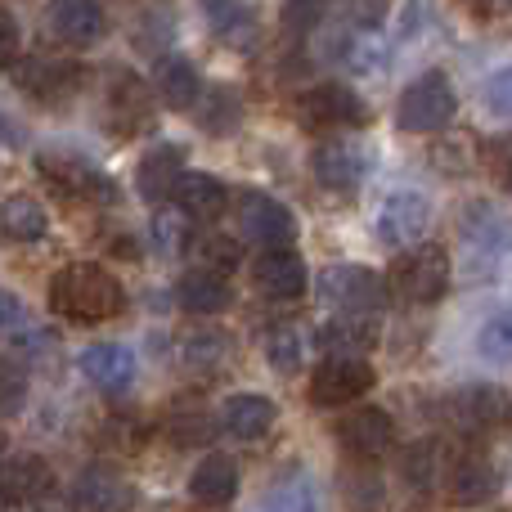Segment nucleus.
Segmentation results:
<instances>
[{"instance_id":"6e6552de","label":"nucleus","mask_w":512,"mask_h":512,"mask_svg":"<svg viewBox=\"0 0 512 512\" xmlns=\"http://www.w3.org/2000/svg\"><path fill=\"white\" fill-rule=\"evenodd\" d=\"M373 387V364L360 355H328L310 373V400L315 405H351Z\"/></svg>"},{"instance_id":"39448f33","label":"nucleus","mask_w":512,"mask_h":512,"mask_svg":"<svg viewBox=\"0 0 512 512\" xmlns=\"http://www.w3.org/2000/svg\"><path fill=\"white\" fill-rule=\"evenodd\" d=\"M297 117L301 126H315V131H355V126L369 122V108L355 90L324 81V86H310L297 99Z\"/></svg>"},{"instance_id":"5701e85b","label":"nucleus","mask_w":512,"mask_h":512,"mask_svg":"<svg viewBox=\"0 0 512 512\" xmlns=\"http://www.w3.org/2000/svg\"><path fill=\"white\" fill-rule=\"evenodd\" d=\"M153 95H158V104L167 108H194L198 95H203V77H198V68L189 59H180V54H162L158 68H153Z\"/></svg>"},{"instance_id":"a878e982","label":"nucleus","mask_w":512,"mask_h":512,"mask_svg":"<svg viewBox=\"0 0 512 512\" xmlns=\"http://www.w3.org/2000/svg\"><path fill=\"white\" fill-rule=\"evenodd\" d=\"M378 342V319L373 315H333L324 328H319V346L328 355H360Z\"/></svg>"},{"instance_id":"2f4dec72","label":"nucleus","mask_w":512,"mask_h":512,"mask_svg":"<svg viewBox=\"0 0 512 512\" xmlns=\"http://www.w3.org/2000/svg\"><path fill=\"white\" fill-rule=\"evenodd\" d=\"M265 360L274 373H297L306 364V333L297 324H274L265 333Z\"/></svg>"},{"instance_id":"a211bd4d","label":"nucleus","mask_w":512,"mask_h":512,"mask_svg":"<svg viewBox=\"0 0 512 512\" xmlns=\"http://www.w3.org/2000/svg\"><path fill=\"white\" fill-rule=\"evenodd\" d=\"M180 180H185V149H180V144H158L153 153H144L135 185H140L144 203L162 207V203H171V198H176Z\"/></svg>"},{"instance_id":"a19ab883","label":"nucleus","mask_w":512,"mask_h":512,"mask_svg":"<svg viewBox=\"0 0 512 512\" xmlns=\"http://www.w3.org/2000/svg\"><path fill=\"white\" fill-rule=\"evenodd\" d=\"M387 5H391V0H342V14L351 18L355 27H364V32H369V27H378L382 18H387Z\"/></svg>"},{"instance_id":"72a5a7b5","label":"nucleus","mask_w":512,"mask_h":512,"mask_svg":"<svg viewBox=\"0 0 512 512\" xmlns=\"http://www.w3.org/2000/svg\"><path fill=\"white\" fill-rule=\"evenodd\" d=\"M265 512H319L315 486H310L306 472H292V477L274 481L270 495H265Z\"/></svg>"},{"instance_id":"f8f14e48","label":"nucleus","mask_w":512,"mask_h":512,"mask_svg":"<svg viewBox=\"0 0 512 512\" xmlns=\"http://www.w3.org/2000/svg\"><path fill=\"white\" fill-rule=\"evenodd\" d=\"M427 221H432V203H427L418 189H396V194L382 198V212H378V239L387 248H405V243L423 239Z\"/></svg>"},{"instance_id":"dca6fc26","label":"nucleus","mask_w":512,"mask_h":512,"mask_svg":"<svg viewBox=\"0 0 512 512\" xmlns=\"http://www.w3.org/2000/svg\"><path fill=\"white\" fill-rule=\"evenodd\" d=\"M450 418L463 432H495L508 423V391L490 382H472L450 400Z\"/></svg>"},{"instance_id":"aec40b11","label":"nucleus","mask_w":512,"mask_h":512,"mask_svg":"<svg viewBox=\"0 0 512 512\" xmlns=\"http://www.w3.org/2000/svg\"><path fill=\"white\" fill-rule=\"evenodd\" d=\"M81 373H86L99 391L117 396V391H126L135 382V355L126 351L122 342H95L81 351Z\"/></svg>"},{"instance_id":"423d86ee","label":"nucleus","mask_w":512,"mask_h":512,"mask_svg":"<svg viewBox=\"0 0 512 512\" xmlns=\"http://www.w3.org/2000/svg\"><path fill=\"white\" fill-rule=\"evenodd\" d=\"M14 86L23 95L41 99V104H59L72 90L81 86V68L72 59H54V54H23V59L9 68Z\"/></svg>"},{"instance_id":"9b49d317","label":"nucleus","mask_w":512,"mask_h":512,"mask_svg":"<svg viewBox=\"0 0 512 512\" xmlns=\"http://www.w3.org/2000/svg\"><path fill=\"white\" fill-rule=\"evenodd\" d=\"M337 441H342L346 454L373 463V459H382V454L396 445V418H391L387 409H373V405L351 409V414L337 423Z\"/></svg>"},{"instance_id":"e433bc0d","label":"nucleus","mask_w":512,"mask_h":512,"mask_svg":"<svg viewBox=\"0 0 512 512\" xmlns=\"http://www.w3.org/2000/svg\"><path fill=\"white\" fill-rule=\"evenodd\" d=\"M239 122V95L230 86H216L212 95H203V126L212 135H230Z\"/></svg>"},{"instance_id":"37998d69","label":"nucleus","mask_w":512,"mask_h":512,"mask_svg":"<svg viewBox=\"0 0 512 512\" xmlns=\"http://www.w3.org/2000/svg\"><path fill=\"white\" fill-rule=\"evenodd\" d=\"M18 45H23V36H18L14 14L0 5V68H14L18 63Z\"/></svg>"},{"instance_id":"ddd939ff","label":"nucleus","mask_w":512,"mask_h":512,"mask_svg":"<svg viewBox=\"0 0 512 512\" xmlns=\"http://www.w3.org/2000/svg\"><path fill=\"white\" fill-rule=\"evenodd\" d=\"M310 171L333 194H355L364 185V176H369V158H364V149L355 140H324L315 149V158H310Z\"/></svg>"},{"instance_id":"1a4fd4ad","label":"nucleus","mask_w":512,"mask_h":512,"mask_svg":"<svg viewBox=\"0 0 512 512\" xmlns=\"http://www.w3.org/2000/svg\"><path fill=\"white\" fill-rule=\"evenodd\" d=\"M45 32L54 41L72 45V50H86V45L104 41L108 14L99 0H50L45 5Z\"/></svg>"},{"instance_id":"7c9ffc66","label":"nucleus","mask_w":512,"mask_h":512,"mask_svg":"<svg viewBox=\"0 0 512 512\" xmlns=\"http://www.w3.org/2000/svg\"><path fill=\"white\" fill-rule=\"evenodd\" d=\"M194 261H198V270H207V274H234L239 270V261H243V248H239V239L234 234H194Z\"/></svg>"},{"instance_id":"cd10ccee","label":"nucleus","mask_w":512,"mask_h":512,"mask_svg":"<svg viewBox=\"0 0 512 512\" xmlns=\"http://www.w3.org/2000/svg\"><path fill=\"white\" fill-rule=\"evenodd\" d=\"M230 283L221 279V274H207V270H189L185 279L176 283V301L180 310H189V315H221L225 306H230Z\"/></svg>"},{"instance_id":"c9c22d12","label":"nucleus","mask_w":512,"mask_h":512,"mask_svg":"<svg viewBox=\"0 0 512 512\" xmlns=\"http://www.w3.org/2000/svg\"><path fill=\"white\" fill-rule=\"evenodd\" d=\"M27 405V364L18 355H0V418Z\"/></svg>"},{"instance_id":"f704fd0d","label":"nucleus","mask_w":512,"mask_h":512,"mask_svg":"<svg viewBox=\"0 0 512 512\" xmlns=\"http://www.w3.org/2000/svg\"><path fill=\"white\" fill-rule=\"evenodd\" d=\"M328 5H333V0H283V14H279L283 36H292V41L310 36L319 23H324Z\"/></svg>"},{"instance_id":"ea45409f","label":"nucleus","mask_w":512,"mask_h":512,"mask_svg":"<svg viewBox=\"0 0 512 512\" xmlns=\"http://www.w3.org/2000/svg\"><path fill=\"white\" fill-rule=\"evenodd\" d=\"M153 234H158V248H162V252H185V248H194V239H189L185 216H180V212H158V221H153Z\"/></svg>"},{"instance_id":"c85d7f7f","label":"nucleus","mask_w":512,"mask_h":512,"mask_svg":"<svg viewBox=\"0 0 512 512\" xmlns=\"http://www.w3.org/2000/svg\"><path fill=\"white\" fill-rule=\"evenodd\" d=\"M50 230V216L32 194H9L0 203V234L9 243H41Z\"/></svg>"},{"instance_id":"49530a36","label":"nucleus","mask_w":512,"mask_h":512,"mask_svg":"<svg viewBox=\"0 0 512 512\" xmlns=\"http://www.w3.org/2000/svg\"><path fill=\"white\" fill-rule=\"evenodd\" d=\"M5 450H9V445H5V432H0V463H5Z\"/></svg>"},{"instance_id":"393cba45","label":"nucleus","mask_w":512,"mask_h":512,"mask_svg":"<svg viewBox=\"0 0 512 512\" xmlns=\"http://www.w3.org/2000/svg\"><path fill=\"white\" fill-rule=\"evenodd\" d=\"M274 418H279V409H274L265 396H252V391L230 396L221 405V427L234 436V441H261V436L274 427Z\"/></svg>"},{"instance_id":"2eb2a0df","label":"nucleus","mask_w":512,"mask_h":512,"mask_svg":"<svg viewBox=\"0 0 512 512\" xmlns=\"http://www.w3.org/2000/svg\"><path fill=\"white\" fill-rule=\"evenodd\" d=\"M36 171L50 185V194H59L63 203H90L95 194H108L104 176L95 167H86L81 158H59V153H41Z\"/></svg>"},{"instance_id":"f257e3e1","label":"nucleus","mask_w":512,"mask_h":512,"mask_svg":"<svg viewBox=\"0 0 512 512\" xmlns=\"http://www.w3.org/2000/svg\"><path fill=\"white\" fill-rule=\"evenodd\" d=\"M126 306L117 274L95 261H72L50 279V310L72 324H104Z\"/></svg>"},{"instance_id":"7ed1b4c3","label":"nucleus","mask_w":512,"mask_h":512,"mask_svg":"<svg viewBox=\"0 0 512 512\" xmlns=\"http://www.w3.org/2000/svg\"><path fill=\"white\" fill-rule=\"evenodd\" d=\"M319 292L328 306H337V315H373L378 319L387 310V283L369 265H328L319 274Z\"/></svg>"},{"instance_id":"f03ea898","label":"nucleus","mask_w":512,"mask_h":512,"mask_svg":"<svg viewBox=\"0 0 512 512\" xmlns=\"http://www.w3.org/2000/svg\"><path fill=\"white\" fill-rule=\"evenodd\" d=\"M459 113V90L445 72H423L414 86L400 95V108H396V122L400 131L409 135H436L454 122Z\"/></svg>"},{"instance_id":"4be33fe9","label":"nucleus","mask_w":512,"mask_h":512,"mask_svg":"<svg viewBox=\"0 0 512 512\" xmlns=\"http://www.w3.org/2000/svg\"><path fill=\"white\" fill-rule=\"evenodd\" d=\"M499 486H504L499 468L490 459H481V454H468V459H459L450 468V504H459V508L490 504L499 495Z\"/></svg>"},{"instance_id":"473e14b6","label":"nucleus","mask_w":512,"mask_h":512,"mask_svg":"<svg viewBox=\"0 0 512 512\" xmlns=\"http://www.w3.org/2000/svg\"><path fill=\"white\" fill-rule=\"evenodd\" d=\"M477 355L490 364H512V306L495 310V315L477 328Z\"/></svg>"},{"instance_id":"412c9836","label":"nucleus","mask_w":512,"mask_h":512,"mask_svg":"<svg viewBox=\"0 0 512 512\" xmlns=\"http://www.w3.org/2000/svg\"><path fill=\"white\" fill-rule=\"evenodd\" d=\"M239 495V463L230 454H207L194 472H189V499L203 508H225Z\"/></svg>"},{"instance_id":"f3484780","label":"nucleus","mask_w":512,"mask_h":512,"mask_svg":"<svg viewBox=\"0 0 512 512\" xmlns=\"http://www.w3.org/2000/svg\"><path fill=\"white\" fill-rule=\"evenodd\" d=\"M54 490V472L41 454H14V459L0 463V499L14 508L23 504H41Z\"/></svg>"},{"instance_id":"bb28decb","label":"nucleus","mask_w":512,"mask_h":512,"mask_svg":"<svg viewBox=\"0 0 512 512\" xmlns=\"http://www.w3.org/2000/svg\"><path fill=\"white\" fill-rule=\"evenodd\" d=\"M180 364H185L189 373H216L225 360H230V333H221V328H212V324H203V328H189L185 337H180Z\"/></svg>"},{"instance_id":"6ab92c4d","label":"nucleus","mask_w":512,"mask_h":512,"mask_svg":"<svg viewBox=\"0 0 512 512\" xmlns=\"http://www.w3.org/2000/svg\"><path fill=\"white\" fill-rule=\"evenodd\" d=\"M252 283H256V292L261 297H270V301H297L301 292H306V265H301V256L292 252V248H274V252H265L261 261H256V270H252Z\"/></svg>"},{"instance_id":"9d476101","label":"nucleus","mask_w":512,"mask_h":512,"mask_svg":"<svg viewBox=\"0 0 512 512\" xmlns=\"http://www.w3.org/2000/svg\"><path fill=\"white\" fill-rule=\"evenodd\" d=\"M239 234L252 243H261L265 252L274 248H288L297 239V221L292 212L270 194H243L239 198Z\"/></svg>"},{"instance_id":"58836bf2","label":"nucleus","mask_w":512,"mask_h":512,"mask_svg":"<svg viewBox=\"0 0 512 512\" xmlns=\"http://www.w3.org/2000/svg\"><path fill=\"white\" fill-rule=\"evenodd\" d=\"M167 427H171V441H176V445H198V441H207V436H212V423H207L203 409H180Z\"/></svg>"},{"instance_id":"c756f323","label":"nucleus","mask_w":512,"mask_h":512,"mask_svg":"<svg viewBox=\"0 0 512 512\" xmlns=\"http://www.w3.org/2000/svg\"><path fill=\"white\" fill-rule=\"evenodd\" d=\"M203 14L225 45H243V50H248L256 41V14L243 0H203Z\"/></svg>"},{"instance_id":"0eeeda50","label":"nucleus","mask_w":512,"mask_h":512,"mask_svg":"<svg viewBox=\"0 0 512 512\" xmlns=\"http://www.w3.org/2000/svg\"><path fill=\"white\" fill-rule=\"evenodd\" d=\"M153 113H158V95H153L135 72H113L108 99H104L108 126H113L117 135H140L153 126Z\"/></svg>"},{"instance_id":"c03bdc74","label":"nucleus","mask_w":512,"mask_h":512,"mask_svg":"<svg viewBox=\"0 0 512 512\" xmlns=\"http://www.w3.org/2000/svg\"><path fill=\"white\" fill-rule=\"evenodd\" d=\"M346 499H351L360 512H369V508H378L382 486L373 477H346Z\"/></svg>"},{"instance_id":"4c0bfd02","label":"nucleus","mask_w":512,"mask_h":512,"mask_svg":"<svg viewBox=\"0 0 512 512\" xmlns=\"http://www.w3.org/2000/svg\"><path fill=\"white\" fill-rule=\"evenodd\" d=\"M441 454H436V441H423L414 445V450L405 454V463H400V472H405V481L414 490H432L436 486V472H441Z\"/></svg>"},{"instance_id":"a18cd8bd","label":"nucleus","mask_w":512,"mask_h":512,"mask_svg":"<svg viewBox=\"0 0 512 512\" xmlns=\"http://www.w3.org/2000/svg\"><path fill=\"white\" fill-rule=\"evenodd\" d=\"M23 324H27V306L14 292L0 288V328H23Z\"/></svg>"},{"instance_id":"b1692460","label":"nucleus","mask_w":512,"mask_h":512,"mask_svg":"<svg viewBox=\"0 0 512 512\" xmlns=\"http://www.w3.org/2000/svg\"><path fill=\"white\" fill-rule=\"evenodd\" d=\"M176 212L185 216V221H216V216H225V207H230V189L221 185L216 176H189L185 171V180H180V189H176Z\"/></svg>"},{"instance_id":"4468645a","label":"nucleus","mask_w":512,"mask_h":512,"mask_svg":"<svg viewBox=\"0 0 512 512\" xmlns=\"http://www.w3.org/2000/svg\"><path fill=\"white\" fill-rule=\"evenodd\" d=\"M72 508L77 512H131L135 508V486L117 468H86L72 481Z\"/></svg>"},{"instance_id":"79ce46f5","label":"nucleus","mask_w":512,"mask_h":512,"mask_svg":"<svg viewBox=\"0 0 512 512\" xmlns=\"http://www.w3.org/2000/svg\"><path fill=\"white\" fill-rule=\"evenodd\" d=\"M486 104L495 108L499 117H512V63L508 68H499L495 77L486 81Z\"/></svg>"},{"instance_id":"20e7f679","label":"nucleus","mask_w":512,"mask_h":512,"mask_svg":"<svg viewBox=\"0 0 512 512\" xmlns=\"http://www.w3.org/2000/svg\"><path fill=\"white\" fill-rule=\"evenodd\" d=\"M391 283L409 306H432L450 292V256L436 243H418L391 265Z\"/></svg>"}]
</instances>
